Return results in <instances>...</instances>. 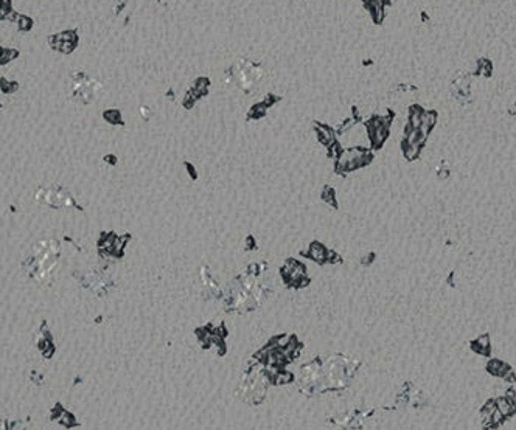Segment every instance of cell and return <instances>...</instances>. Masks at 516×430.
I'll use <instances>...</instances> for the list:
<instances>
[{"mask_svg":"<svg viewBox=\"0 0 516 430\" xmlns=\"http://www.w3.org/2000/svg\"><path fill=\"white\" fill-rule=\"evenodd\" d=\"M59 253L61 249L56 239L40 241L34 247V253L24 261L27 275L37 283H47L58 264Z\"/></svg>","mask_w":516,"mask_h":430,"instance_id":"cell-1","label":"cell"},{"mask_svg":"<svg viewBox=\"0 0 516 430\" xmlns=\"http://www.w3.org/2000/svg\"><path fill=\"white\" fill-rule=\"evenodd\" d=\"M496 407H498V410L504 415V416H508L514 412V407L511 405V402L508 401V398H499L496 399Z\"/></svg>","mask_w":516,"mask_h":430,"instance_id":"cell-9","label":"cell"},{"mask_svg":"<svg viewBox=\"0 0 516 430\" xmlns=\"http://www.w3.org/2000/svg\"><path fill=\"white\" fill-rule=\"evenodd\" d=\"M504 418H505V416L498 410V407H496V410H494L493 415H491V425H498V424H501Z\"/></svg>","mask_w":516,"mask_h":430,"instance_id":"cell-10","label":"cell"},{"mask_svg":"<svg viewBox=\"0 0 516 430\" xmlns=\"http://www.w3.org/2000/svg\"><path fill=\"white\" fill-rule=\"evenodd\" d=\"M101 84L84 73H73L72 76V93L84 104H90L101 93Z\"/></svg>","mask_w":516,"mask_h":430,"instance_id":"cell-4","label":"cell"},{"mask_svg":"<svg viewBox=\"0 0 516 430\" xmlns=\"http://www.w3.org/2000/svg\"><path fill=\"white\" fill-rule=\"evenodd\" d=\"M507 398H508V401L511 402V405L514 407V410H516V392L508 390V392H507Z\"/></svg>","mask_w":516,"mask_h":430,"instance_id":"cell-11","label":"cell"},{"mask_svg":"<svg viewBox=\"0 0 516 430\" xmlns=\"http://www.w3.org/2000/svg\"><path fill=\"white\" fill-rule=\"evenodd\" d=\"M308 256H309V258H313V259L317 261V262H323V261L326 259V256H328V252H326V249L322 247L320 244L316 242V244L311 245V249H309Z\"/></svg>","mask_w":516,"mask_h":430,"instance_id":"cell-6","label":"cell"},{"mask_svg":"<svg viewBox=\"0 0 516 430\" xmlns=\"http://www.w3.org/2000/svg\"><path fill=\"white\" fill-rule=\"evenodd\" d=\"M36 200L39 203H45V205L52 208H75V210H82L75 199L70 196V193L63 187V185H42L39 187L36 191Z\"/></svg>","mask_w":516,"mask_h":430,"instance_id":"cell-3","label":"cell"},{"mask_svg":"<svg viewBox=\"0 0 516 430\" xmlns=\"http://www.w3.org/2000/svg\"><path fill=\"white\" fill-rule=\"evenodd\" d=\"M508 370V366L504 363V362H501V360H491L490 363H488V371L491 373V374H496V376H504V373Z\"/></svg>","mask_w":516,"mask_h":430,"instance_id":"cell-8","label":"cell"},{"mask_svg":"<svg viewBox=\"0 0 516 430\" xmlns=\"http://www.w3.org/2000/svg\"><path fill=\"white\" fill-rule=\"evenodd\" d=\"M474 351H478L481 354H488L490 353V339L488 336H481L473 342Z\"/></svg>","mask_w":516,"mask_h":430,"instance_id":"cell-7","label":"cell"},{"mask_svg":"<svg viewBox=\"0 0 516 430\" xmlns=\"http://www.w3.org/2000/svg\"><path fill=\"white\" fill-rule=\"evenodd\" d=\"M285 277H290V283L293 284H303L305 280V267L300 265L299 262H296L294 259H290L286 262V267L283 269Z\"/></svg>","mask_w":516,"mask_h":430,"instance_id":"cell-5","label":"cell"},{"mask_svg":"<svg viewBox=\"0 0 516 430\" xmlns=\"http://www.w3.org/2000/svg\"><path fill=\"white\" fill-rule=\"evenodd\" d=\"M448 173H449V171H448V170H446V167H445V165H443V167H442V168H440V170H439V174H440V179H446V177H448Z\"/></svg>","mask_w":516,"mask_h":430,"instance_id":"cell-12","label":"cell"},{"mask_svg":"<svg viewBox=\"0 0 516 430\" xmlns=\"http://www.w3.org/2000/svg\"><path fill=\"white\" fill-rule=\"evenodd\" d=\"M263 75L264 70L260 64H255L247 59H240L229 72V81L233 83L240 90L251 92L260 83Z\"/></svg>","mask_w":516,"mask_h":430,"instance_id":"cell-2","label":"cell"}]
</instances>
